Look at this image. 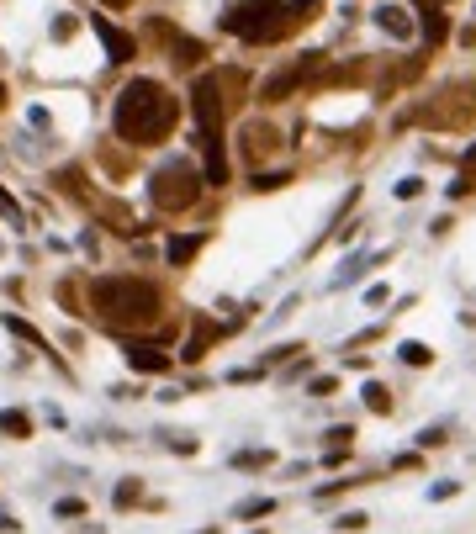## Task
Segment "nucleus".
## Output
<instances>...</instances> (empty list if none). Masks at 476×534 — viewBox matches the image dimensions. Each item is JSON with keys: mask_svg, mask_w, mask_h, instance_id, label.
Segmentation results:
<instances>
[{"mask_svg": "<svg viewBox=\"0 0 476 534\" xmlns=\"http://www.w3.org/2000/svg\"><path fill=\"white\" fill-rule=\"evenodd\" d=\"M175 117H180V101H175L159 80H133V85H122V96H117V106H112L117 138H122V143H143V149L170 138Z\"/></svg>", "mask_w": 476, "mask_h": 534, "instance_id": "obj_1", "label": "nucleus"}, {"mask_svg": "<svg viewBox=\"0 0 476 534\" xmlns=\"http://www.w3.org/2000/svg\"><path fill=\"white\" fill-rule=\"evenodd\" d=\"M90 312L112 328H149V323H159L164 297H159V286L138 281V275H96L90 281Z\"/></svg>", "mask_w": 476, "mask_h": 534, "instance_id": "obj_2", "label": "nucleus"}, {"mask_svg": "<svg viewBox=\"0 0 476 534\" xmlns=\"http://www.w3.org/2000/svg\"><path fill=\"white\" fill-rule=\"evenodd\" d=\"M318 0H238L223 16V32L244 43H281L286 32H297L302 22H313Z\"/></svg>", "mask_w": 476, "mask_h": 534, "instance_id": "obj_3", "label": "nucleus"}, {"mask_svg": "<svg viewBox=\"0 0 476 534\" xmlns=\"http://www.w3.org/2000/svg\"><path fill=\"white\" fill-rule=\"evenodd\" d=\"M201 186H207V180H201L196 164L175 159V164H159V170H154L149 196H154V207H159V212H186V207H196Z\"/></svg>", "mask_w": 476, "mask_h": 534, "instance_id": "obj_4", "label": "nucleus"}, {"mask_svg": "<svg viewBox=\"0 0 476 534\" xmlns=\"http://www.w3.org/2000/svg\"><path fill=\"white\" fill-rule=\"evenodd\" d=\"M191 112H196L201 138H223V112H228V101H223V75H201V80L191 85Z\"/></svg>", "mask_w": 476, "mask_h": 534, "instance_id": "obj_5", "label": "nucleus"}, {"mask_svg": "<svg viewBox=\"0 0 476 534\" xmlns=\"http://www.w3.org/2000/svg\"><path fill=\"white\" fill-rule=\"evenodd\" d=\"M323 64V53H302L297 64H286V69H276L265 85H260V101H286L291 90H297L302 80H313V69Z\"/></svg>", "mask_w": 476, "mask_h": 534, "instance_id": "obj_6", "label": "nucleus"}, {"mask_svg": "<svg viewBox=\"0 0 476 534\" xmlns=\"http://www.w3.org/2000/svg\"><path fill=\"white\" fill-rule=\"evenodd\" d=\"M90 32L101 38V48H106V59L112 64H127L138 53V43H133V32H122V27H112L106 16H90Z\"/></svg>", "mask_w": 476, "mask_h": 534, "instance_id": "obj_7", "label": "nucleus"}, {"mask_svg": "<svg viewBox=\"0 0 476 534\" xmlns=\"http://www.w3.org/2000/svg\"><path fill=\"white\" fill-rule=\"evenodd\" d=\"M127 365H133L138 376H164V371H170L175 360L164 355L159 344H127Z\"/></svg>", "mask_w": 476, "mask_h": 534, "instance_id": "obj_8", "label": "nucleus"}, {"mask_svg": "<svg viewBox=\"0 0 476 534\" xmlns=\"http://www.w3.org/2000/svg\"><path fill=\"white\" fill-rule=\"evenodd\" d=\"M201 244H207V233H175L170 244H164V260H170V265H191L201 254Z\"/></svg>", "mask_w": 476, "mask_h": 534, "instance_id": "obj_9", "label": "nucleus"}, {"mask_svg": "<svg viewBox=\"0 0 476 534\" xmlns=\"http://www.w3.org/2000/svg\"><path fill=\"white\" fill-rule=\"evenodd\" d=\"M270 149H276V127L249 122V127H244V154H249V159H265Z\"/></svg>", "mask_w": 476, "mask_h": 534, "instance_id": "obj_10", "label": "nucleus"}, {"mask_svg": "<svg viewBox=\"0 0 476 534\" xmlns=\"http://www.w3.org/2000/svg\"><path fill=\"white\" fill-rule=\"evenodd\" d=\"M413 6H418V16H424V38L429 43H445L450 22H445V11H439V0H413Z\"/></svg>", "mask_w": 476, "mask_h": 534, "instance_id": "obj_11", "label": "nucleus"}, {"mask_svg": "<svg viewBox=\"0 0 476 534\" xmlns=\"http://www.w3.org/2000/svg\"><path fill=\"white\" fill-rule=\"evenodd\" d=\"M376 22H381V32H392V38H413V22H408V11H402V6H381Z\"/></svg>", "mask_w": 476, "mask_h": 534, "instance_id": "obj_12", "label": "nucleus"}, {"mask_svg": "<svg viewBox=\"0 0 476 534\" xmlns=\"http://www.w3.org/2000/svg\"><path fill=\"white\" fill-rule=\"evenodd\" d=\"M450 196H455V201H461V196H476V143H471V154L461 159V175H455Z\"/></svg>", "mask_w": 476, "mask_h": 534, "instance_id": "obj_13", "label": "nucleus"}, {"mask_svg": "<svg viewBox=\"0 0 476 534\" xmlns=\"http://www.w3.org/2000/svg\"><path fill=\"white\" fill-rule=\"evenodd\" d=\"M217 334H223V328L201 318V323H196V334H191V344H186V360H201V355H207V344H212Z\"/></svg>", "mask_w": 476, "mask_h": 534, "instance_id": "obj_14", "label": "nucleus"}, {"mask_svg": "<svg viewBox=\"0 0 476 534\" xmlns=\"http://www.w3.org/2000/svg\"><path fill=\"white\" fill-rule=\"evenodd\" d=\"M265 513H276V497H244L233 508V519H265Z\"/></svg>", "mask_w": 476, "mask_h": 534, "instance_id": "obj_15", "label": "nucleus"}, {"mask_svg": "<svg viewBox=\"0 0 476 534\" xmlns=\"http://www.w3.org/2000/svg\"><path fill=\"white\" fill-rule=\"evenodd\" d=\"M0 434L27 439V434H32V418H27V413H16V408H6V413H0Z\"/></svg>", "mask_w": 476, "mask_h": 534, "instance_id": "obj_16", "label": "nucleus"}, {"mask_svg": "<svg viewBox=\"0 0 476 534\" xmlns=\"http://www.w3.org/2000/svg\"><path fill=\"white\" fill-rule=\"evenodd\" d=\"M365 408H371V413H392V397H387V386H381V381H365Z\"/></svg>", "mask_w": 476, "mask_h": 534, "instance_id": "obj_17", "label": "nucleus"}, {"mask_svg": "<svg viewBox=\"0 0 476 534\" xmlns=\"http://www.w3.org/2000/svg\"><path fill=\"white\" fill-rule=\"evenodd\" d=\"M6 328H11V334H22L27 344H38V349H48V339L38 334V328H32L27 318H16V312H6Z\"/></svg>", "mask_w": 476, "mask_h": 534, "instance_id": "obj_18", "label": "nucleus"}, {"mask_svg": "<svg viewBox=\"0 0 476 534\" xmlns=\"http://www.w3.org/2000/svg\"><path fill=\"white\" fill-rule=\"evenodd\" d=\"M397 355L408 360V365H429V360H434V349H429V344H418V339H408V344L397 349Z\"/></svg>", "mask_w": 476, "mask_h": 534, "instance_id": "obj_19", "label": "nucleus"}, {"mask_svg": "<svg viewBox=\"0 0 476 534\" xmlns=\"http://www.w3.org/2000/svg\"><path fill=\"white\" fill-rule=\"evenodd\" d=\"M281 186H291V175H286V170H270V175L254 170V191H281Z\"/></svg>", "mask_w": 476, "mask_h": 534, "instance_id": "obj_20", "label": "nucleus"}, {"mask_svg": "<svg viewBox=\"0 0 476 534\" xmlns=\"http://www.w3.org/2000/svg\"><path fill=\"white\" fill-rule=\"evenodd\" d=\"M233 466H244V471H260V466H270V450H238V455H233Z\"/></svg>", "mask_w": 476, "mask_h": 534, "instance_id": "obj_21", "label": "nucleus"}, {"mask_svg": "<svg viewBox=\"0 0 476 534\" xmlns=\"http://www.w3.org/2000/svg\"><path fill=\"white\" fill-rule=\"evenodd\" d=\"M138 497H143V487L133 482V476H127V482L117 487V508H133V503H138Z\"/></svg>", "mask_w": 476, "mask_h": 534, "instance_id": "obj_22", "label": "nucleus"}, {"mask_svg": "<svg viewBox=\"0 0 476 534\" xmlns=\"http://www.w3.org/2000/svg\"><path fill=\"white\" fill-rule=\"evenodd\" d=\"M365 524H371V519H365V513H344V519H339L334 529H350V534H360Z\"/></svg>", "mask_w": 476, "mask_h": 534, "instance_id": "obj_23", "label": "nucleus"}, {"mask_svg": "<svg viewBox=\"0 0 476 534\" xmlns=\"http://www.w3.org/2000/svg\"><path fill=\"white\" fill-rule=\"evenodd\" d=\"M434 445H445V429H424V434H418V450H434Z\"/></svg>", "mask_w": 476, "mask_h": 534, "instance_id": "obj_24", "label": "nucleus"}, {"mask_svg": "<svg viewBox=\"0 0 476 534\" xmlns=\"http://www.w3.org/2000/svg\"><path fill=\"white\" fill-rule=\"evenodd\" d=\"M80 513H85L80 497H64V503H59V519H80Z\"/></svg>", "mask_w": 476, "mask_h": 534, "instance_id": "obj_25", "label": "nucleus"}, {"mask_svg": "<svg viewBox=\"0 0 476 534\" xmlns=\"http://www.w3.org/2000/svg\"><path fill=\"white\" fill-rule=\"evenodd\" d=\"M0 212H6V217H11V223H16V228H22V207H16V201H11L6 191H0Z\"/></svg>", "mask_w": 476, "mask_h": 534, "instance_id": "obj_26", "label": "nucleus"}, {"mask_svg": "<svg viewBox=\"0 0 476 534\" xmlns=\"http://www.w3.org/2000/svg\"><path fill=\"white\" fill-rule=\"evenodd\" d=\"M418 191H424V180H402V186H397V196H402V201H413Z\"/></svg>", "mask_w": 476, "mask_h": 534, "instance_id": "obj_27", "label": "nucleus"}, {"mask_svg": "<svg viewBox=\"0 0 476 534\" xmlns=\"http://www.w3.org/2000/svg\"><path fill=\"white\" fill-rule=\"evenodd\" d=\"M101 6H133V0H101Z\"/></svg>", "mask_w": 476, "mask_h": 534, "instance_id": "obj_28", "label": "nucleus"}, {"mask_svg": "<svg viewBox=\"0 0 476 534\" xmlns=\"http://www.w3.org/2000/svg\"><path fill=\"white\" fill-rule=\"evenodd\" d=\"M0 106H6V85H0Z\"/></svg>", "mask_w": 476, "mask_h": 534, "instance_id": "obj_29", "label": "nucleus"}, {"mask_svg": "<svg viewBox=\"0 0 476 534\" xmlns=\"http://www.w3.org/2000/svg\"><path fill=\"white\" fill-rule=\"evenodd\" d=\"M201 534H217V529H201Z\"/></svg>", "mask_w": 476, "mask_h": 534, "instance_id": "obj_30", "label": "nucleus"}]
</instances>
